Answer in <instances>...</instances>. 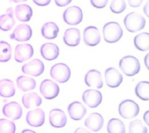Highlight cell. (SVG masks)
Segmentation results:
<instances>
[{"mask_svg":"<svg viewBox=\"0 0 149 133\" xmlns=\"http://www.w3.org/2000/svg\"><path fill=\"white\" fill-rule=\"evenodd\" d=\"M10 1L15 3H19L21 2H25V1H27V0H10Z\"/></svg>","mask_w":149,"mask_h":133,"instance_id":"44","label":"cell"},{"mask_svg":"<svg viewBox=\"0 0 149 133\" xmlns=\"http://www.w3.org/2000/svg\"><path fill=\"white\" fill-rule=\"evenodd\" d=\"M74 133H91L90 132H89L87 130L82 128V127H79L77 128L74 132Z\"/></svg>","mask_w":149,"mask_h":133,"instance_id":"39","label":"cell"},{"mask_svg":"<svg viewBox=\"0 0 149 133\" xmlns=\"http://www.w3.org/2000/svg\"><path fill=\"white\" fill-rule=\"evenodd\" d=\"M84 82L88 87L101 89L104 85L101 72L97 69H90L85 75Z\"/></svg>","mask_w":149,"mask_h":133,"instance_id":"16","label":"cell"},{"mask_svg":"<svg viewBox=\"0 0 149 133\" xmlns=\"http://www.w3.org/2000/svg\"><path fill=\"white\" fill-rule=\"evenodd\" d=\"M63 19L68 24L77 25L82 21V10L77 6H70L65 10L63 13Z\"/></svg>","mask_w":149,"mask_h":133,"instance_id":"6","label":"cell"},{"mask_svg":"<svg viewBox=\"0 0 149 133\" xmlns=\"http://www.w3.org/2000/svg\"><path fill=\"white\" fill-rule=\"evenodd\" d=\"M144 0H127L129 5L133 8L139 7Z\"/></svg>","mask_w":149,"mask_h":133,"instance_id":"36","label":"cell"},{"mask_svg":"<svg viewBox=\"0 0 149 133\" xmlns=\"http://www.w3.org/2000/svg\"><path fill=\"white\" fill-rule=\"evenodd\" d=\"M26 120L27 124L31 127H41L45 122V113L41 108L33 109L27 113Z\"/></svg>","mask_w":149,"mask_h":133,"instance_id":"14","label":"cell"},{"mask_svg":"<svg viewBox=\"0 0 149 133\" xmlns=\"http://www.w3.org/2000/svg\"><path fill=\"white\" fill-rule=\"evenodd\" d=\"M54 1L56 5L61 7L67 6L72 2V0H54Z\"/></svg>","mask_w":149,"mask_h":133,"instance_id":"37","label":"cell"},{"mask_svg":"<svg viewBox=\"0 0 149 133\" xmlns=\"http://www.w3.org/2000/svg\"><path fill=\"white\" fill-rule=\"evenodd\" d=\"M148 55H149V53H148L146 56L145 57V58H144V63H145V65L147 67V69H148Z\"/></svg>","mask_w":149,"mask_h":133,"instance_id":"42","label":"cell"},{"mask_svg":"<svg viewBox=\"0 0 149 133\" xmlns=\"http://www.w3.org/2000/svg\"><path fill=\"white\" fill-rule=\"evenodd\" d=\"M108 0H90L91 5L98 9H102L104 8L107 3Z\"/></svg>","mask_w":149,"mask_h":133,"instance_id":"35","label":"cell"},{"mask_svg":"<svg viewBox=\"0 0 149 133\" xmlns=\"http://www.w3.org/2000/svg\"><path fill=\"white\" fill-rule=\"evenodd\" d=\"M134 44L137 49L146 51L149 49V34L144 32L138 34L134 38Z\"/></svg>","mask_w":149,"mask_h":133,"instance_id":"28","label":"cell"},{"mask_svg":"<svg viewBox=\"0 0 149 133\" xmlns=\"http://www.w3.org/2000/svg\"><path fill=\"white\" fill-rule=\"evenodd\" d=\"M148 111H147L144 113V116H143L144 120L145 123L147 124V125H149V123H148Z\"/></svg>","mask_w":149,"mask_h":133,"instance_id":"41","label":"cell"},{"mask_svg":"<svg viewBox=\"0 0 149 133\" xmlns=\"http://www.w3.org/2000/svg\"><path fill=\"white\" fill-rule=\"evenodd\" d=\"M33 2L37 5L44 6L48 5L51 1V0H33Z\"/></svg>","mask_w":149,"mask_h":133,"instance_id":"38","label":"cell"},{"mask_svg":"<svg viewBox=\"0 0 149 133\" xmlns=\"http://www.w3.org/2000/svg\"><path fill=\"white\" fill-rule=\"evenodd\" d=\"M71 75L69 67L64 63H57L50 69L51 76L59 83H63L69 80Z\"/></svg>","mask_w":149,"mask_h":133,"instance_id":"5","label":"cell"},{"mask_svg":"<svg viewBox=\"0 0 149 133\" xmlns=\"http://www.w3.org/2000/svg\"><path fill=\"white\" fill-rule=\"evenodd\" d=\"M136 96L144 101L149 99V83L148 81H141L139 82L135 88Z\"/></svg>","mask_w":149,"mask_h":133,"instance_id":"30","label":"cell"},{"mask_svg":"<svg viewBox=\"0 0 149 133\" xmlns=\"http://www.w3.org/2000/svg\"><path fill=\"white\" fill-rule=\"evenodd\" d=\"M15 13L17 20L26 22L30 20L33 15V10L28 5L20 4L16 6Z\"/></svg>","mask_w":149,"mask_h":133,"instance_id":"23","label":"cell"},{"mask_svg":"<svg viewBox=\"0 0 149 133\" xmlns=\"http://www.w3.org/2000/svg\"><path fill=\"white\" fill-rule=\"evenodd\" d=\"M148 130L140 120H135L130 123L129 133H147Z\"/></svg>","mask_w":149,"mask_h":133,"instance_id":"32","label":"cell"},{"mask_svg":"<svg viewBox=\"0 0 149 133\" xmlns=\"http://www.w3.org/2000/svg\"><path fill=\"white\" fill-rule=\"evenodd\" d=\"M22 103L27 108L37 107L42 104L41 97L36 92H30L22 97Z\"/></svg>","mask_w":149,"mask_h":133,"instance_id":"24","label":"cell"},{"mask_svg":"<svg viewBox=\"0 0 149 133\" xmlns=\"http://www.w3.org/2000/svg\"><path fill=\"white\" fill-rule=\"evenodd\" d=\"M40 92L42 96L48 99L55 98L59 93V87L57 83L50 79H44L40 85Z\"/></svg>","mask_w":149,"mask_h":133,"instance_id":"7","label":"cell"},{"mask_svg":"<svg viewBox=\"0 0 149 133\" xmlns=\"http://www.w3.org/2000/svg\"><path fill=\"white\" fill-rule=\"evenodd\" d=\"M49 121L53 127L62 128L66 124L67 117L63 110L59 108H54L49 112Z\"/></svg>","mask_w":149,"mask_h":133,"instance_id":"15","label":"cell"},{"mask_svg":"<svg viewBox=\"0 0 149 133\" xmlns=\"http://www.w3.org/2000/svg\"><path fill=\"white\" fill-rule=\"evenodd\" d=\"M68 112L72 120L78 121L84 117L87 113V109L81 102L74 101L69 104Z\"/></svg>","mask_w":149,"mask_h":133,"instance_id":"18","label":"cell"},{"mask_svg":"<svg viewBox=\"0 0 149 133\" xmlns=\"http://www.w3.org/2000/svg\"><path fill=\"white\" fill-rule=\"evenodd\" d=\"M84 124L91 131L97 132L104 125V118L100 113L94 112L88 115L85 120Z\"/></svg>","mask_w":149,"mask_h":133,"instance_id":"19","label":"cell"},{"mask_svg":"<svg viewBox=\"0 0 149 133\" xmlns=\"http://www.w3.org/2000/svg\"><path fill=\"white\" fill-rule=\"evenodd\" d=\"M22 72L33 76L41 75L44 71V63L39 59H33L22 66Z\"/></svg>","mask_w":149,"mask_h":133,"instance_id":"9","label":"cell"},{"mask_svg":"<svg viewBox=\"0 0 149 133\" xmlns=\"http://www.w3.org/2000/svg\"><path fill=\"white\" fill-rule=\"evenodd\" d=\"M124 25L130 33H135L144 29L146 25L145 18L138 12H130L124 18Z\"/></svg>","mask_w":149,"mask_h":133,"instance_id":"2","label":"cell"},{"mask_svg":"<svg viewBox=\"0 0 149 133\" xmlns=\"http://www.w3.org/2000/svg\"><path fill=\"white\" fill-rule=\"evenodd\" d=\"M21 133H36L35 131L31 130H29V129H26L22 131Z\"/></svg>","mask_w":149,"mask_h":133,"instance_id":"43","label":"cell"},{"mask_svg":"<svg viewBox=\"0 0 149 133\" xmlns=\"http://www.w3.org/2000/svg\"><path fill=\"white\" fill-rule=\"evenodd\" d=\"M65 44L70 47H75L79 44L81 40L80 32L76 28H69L65 30L63 37Z\"/></svg>","mask_w":149,"mask_h":133,"instance_id":"21","label":"cell"},{"mask_svg":"<svg viewBox=\"0 0 149 133\" xmlns=\"http://www.w3.org/2000/svg\"><path fill=\"white\" fill-rule=\"evenodd\" d=\"M32 36V30L30 26L27 24H20L16 26L13 33L10 35V38L17 41H27L30 39Z\"/></svg>","mask_w":149,"mask_h":133,"instance_id":"11","label":"cell"},{"mask_svg":"<svg viewBox=\"0 0 149 133\" xmlns=\"http://www.w3.org/2000/svg\"><path fill=\"white\" fill-rule=\"evenodd\" d=\"M34 54L33 47L30 44H20L15 49V60L17 62H23L31 58Z\"/></svg>","mask_w":149,"mask_h":133,"instance_id":"10","label":"cell"},{"mask_svg":"<svg viewBox=\"0 0 149 133\" xmlns=\"http://www.w3.org/2000/svg\"><path fill=\"white\" fill-rule=\"evenodd\" d=\"M104 40L109 43L118 41L123 36V29L116 22H109L105 23L102 29Z\"/></svg>","mask_w":149,"mask_h":133,"instance_id":"1","label":"cell"},{"mask_svg":"<svg viewBox=\"0 0 149 133\" xmlns=\"http://www.w3.org/2000/svg\"><path fill=\"white\" fill-rule=\"evenodd\" d=\"M40 53L41 56L46 60L52 61L57 58L59 54L58 46L52 43L43 44L40 47Z\"/></svg>","mask_w":149,"mask_h":133,"instance_id":"20","label":"cell"},{"mask_svg":"<svg viewBox=\"0 0 149 133\" xmlns=\"http://www.w3.org/2000/svg\"><path fill=\"white\" fill-rule=\"evenodd\" d=\"M15 123L8 119H0V133H15Z\"/></svg>","mask_w":149,"mask_h":133,"instance_id":"33","label":"cell"},{"mask_svg":"<svg viewBox=\"0 0 149 133\" xmlns=\"http://www.w3.org/2000/svg\"><path fill=\"white\" fill-rule=\"evenodd\" d=\"M82 99L84 103L90 108L98 107L102 100L101 93L96 89L86 90L82 94Z\"/></svg>","mask_w":149,"mask_h":133,"instance_id":"8","label":"cell"},{"mask_svg":"<svg viewBox=\"0 0 149 133\" xmlns=\"http://www.w3.org/2000/svg\"><path fill=\"white\" fill-rule=\"evenodd\" d=\"M105 80L108 87L115 88L122 83L123 76L117 69L114 67H109L105 71Z\"/></svg>","mask_w":149,"mask_h":133,"instance_id":"13","label":"cell"},{"mask_svg":"<svg viewBox=\"0 0 149 133\" xmlns=\"http://www.w3.org/2000/svg\"><path fill=\"white\" fill-rule=\"evenodd\" d=\"M16 92L12 80L3 79L0 80V96L3 97H10L15 95Z\"/></svg>","mask_w":149,"mask_h":133,"instance_id":"27","label":"cell"},{"mask_svg":"<svg viewBox=\"0 0 149 133\" xmlns=\"http://www.w3.org/2000/svg\"><path fill=\"white\" fill-rule=\"evenodd\" d=\"M107 130L108 133H125L126 128L122 121L119 118H113L109 120Z\"/></svg>","mask_w":149,"mask_h":133,"instance_id":"29","label":"cell"},{"mask_svg":"<svg viewBox=\"0 0 149 133\" xmlns=\"http://www.w3.org/2000/svg\"><path fill=\"white\" fill-rule=\"evenodd\" d=\"M139 105L130 99L124 100L119 104V113L125 119H132L136 117L139 114Z\"/></svg>","mask_w":149,"mask_h":133,"instance_id":"4","label":"cell"},{"mask_svg":"<svg viewBox=\"0 0 149 133\" xmlns=\"http://www.w3.org/2000/svg\"><path fill=\"white\" fill-rule=\"evenodd\" d=\"M148 1H147V2H146V5L144 6V9H143V11H144V13L147 16H148Z\"/></svg>","mask_w":149,"mask_h":133,"instance_id":"40","label":"cell"},{"mask_svg":"<svg viewBox=\"0 0 149 133\" xmlns=\"http://www.w3.org/2000/svg\"><path fill=\"white\" fill-rule=\"evenodd\" d=\"M15 24L13 9L9 8L5 13L0 16V29L3 31H9L12 29Z\"/></svg>","mask_w":149,"mask_h":133,"instance_id":"22","label":"cell"},{"mask_svg":"<svg viewBox=\"0 0 149 133\" xmlns=\"http://www.w3.org/2000/svg\"><path fill=\"white\" fill-rule=\"evenodd\" d=\"M101 40V36L97 27L90 26L85 28L83 32V41L86 45L93 47L97 46Z\"/></svg>","mask_w":149,"mask_h":133,"instance_id":"12","label":"cell"},{"mask_svg":"<svg viewBox=\"0 0 149 133\" xmlns=\"http://www.w3.org/2000/svg\"><path fill=\"white\" fill-rule=\"evenodd\" d=\"M2 113L8 118L16 120L22 117L23 110L21 106L18 103L11 102L3 106Z\"/></svg>","mask_w":149,"mask_h":133,"instance_id":"17","label":"cell"},{"mask_svg":"<svg viewBox=\"0 0 149 133\" xmlns=\"http://www.w3.org/2000/svg\"><path fill=\"white\" fill-rule=\"evenodd\" d=\"M126 8L125 0H112L110 4V9L114 13H120Z\"/></svg>","mask_w":149,"mask_h":133,"instance_id":"34","label":"cell"},{"mask_svg":"<svg viewBox=\"0 0 149 133\" xmlns=\"http://www.w3.org/2000/svg\"><path fill=\"white\" fill-rule=\"evenodd\" d=\"M16 84L19 89L22 92H28L36 88V82L31 78L24 75H21L17 78Z\"/></svg>","mask_w":149,"mask_h":133,"instance_id":"26","label":"cell"},{"mask_svg":"<svg viewBox=\"0 0 149 133\" xmlns=\"http://www.w3.org/2000/svg\"><path fill=\"white\" fill-rule=\"evenodd\" d=\"M12 57V48L10 45L6 41H0V62L8 61Z\"/></svg>","mask_w":149,"mask_h":133,"instance_id":"31","label":"cell"},{"mask_svg":"<svg viewBox=\"0 0 149 133\" xmlns=\"http://www.w3.org/2000/svg\"><path fill=\"white\" fill-rule=\"evenodd\" d=\"M119 66L123 74L128 76L137 74L140 70L139 61L132 55H126L122 58L119 61Z\"/></svg>","mask_w":149,"mask_h":133,"instance_id":"3","label":"cell"},{"mask_svg":"<svg viewBox=\"0 0 149 133\" xmlns=\"http://www.w3.org/2000/svg\"><path fill=\"white\" fill-rule=\"evenodd\" d=\"M59 27L58 25L52 22L45 23L41 27V34L47 39L52 40L55 38L59 33Z\"/></svg>","mask_w":149,"mask_h":133,"instance_id":"25","label":"cell"}]
</instances>
